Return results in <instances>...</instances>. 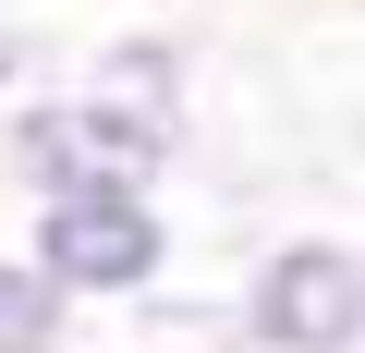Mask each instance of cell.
Returning a JSON list of instances; mask_svg holds the SVG:
<instances>
[{"label":"cell","instance_id":"obj_1","mask_svg":"<svg viewBox=\"0 0 365 353\" xmlns=\"http://www.w3.org/2000/svg\"><path fill=\"white\" fill-rule=\"evenodd\" d=\"M195 158V122H158V110H122L98 98L86 73L73 86H25L0 110V170L37 195H73V183H170V170Z\"/></svg>","mask_w":365,"mask_h":353},{"label":"cell","instance_id":"obj_2","mask_svg":"<svg viewBox=\"0 0 365 353\" xmlns=\"http://www.w3.org/2000/svg\"><path fill=\"white\" fill-rule=\"evenodd\" d=\"M25 256L73 292V305H158L182 268V220L170 183H73L25 208Z\"/></svg>","mask_w":365,"mask_h":353},{"label":"cell","instance_id":"obj_3","mask_svg":"<svg viewBox=\"0 0 365 353\" xmlns=\"http://www.w3.org/2000/svg\"><path fill=\"white\" fill-rule=\"evenodd\" d=\"M244 353H365V244L353 232H268L232 268Z\"/></svg>","mask_w":365,"mask_h":353},{"label":"cell","instance_id":"obj_4","mask_svg":"<svg viewBox=\"0 0 365 353\" xmlns=\"http://www.w3.org/2000/svg\"><path fill=\"white\" fill-rule=\"evenodd\" d=\"M86 86L122 98V110H158V122H195V37H170V25H122V37H98Z\"/></svg>","mask_w":365,"mask_h":353},{"label":"cell","instance_id":"obj_5","mask_svg":"<svg viewBox=\"0 0 365 353\" xmlns=\"http://www.w3.org/2000/svg\"><path fill=\"white\" fill-rule=\"evenodd\" d=\"M73 292L25 256V244H0V353H73Z\"/></svg>","mask_w":365,"mask_h":353},{"label":"cell","instance_id":"obj_6","mask_svg":"<svg viewBox=\"0 0 365 353\" xmlns=\"http://www.w3.org/2000/svg\"><path fill=\"white\" fill-rule=\"evenodd\" d=\"M25 86H37V25L13 13V0H0V110H13Z\"/></svg>","mask_w":365,"mask_h":353}]
</instances>
